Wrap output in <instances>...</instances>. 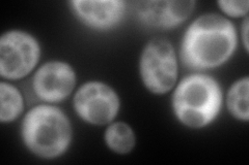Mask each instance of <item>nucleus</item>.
<instances>
[{"mask_svg":"<svg viewBox=\"0 0 249 165\" xmlns=\"http://www.w3.org/2000/svg\"><path fill=\"white\" fill-rule=\"evenodd\" d=\"M236 46L237 33L232 23L222 15L207 14L187 29L181 58L191 69H211L228 61Z\"/></svg>","mask_w":249,"mask_h":165,"instance_id":"obj_1","label":"nucleus"},{"mask_svg":"<svg viewBox=\"0 0 249 165\" xmlns=\"http://www.w3.org/2000/svg\"><path fill=\"white\" fill-rule=\"evenodd\" d=\"M22 137L29 150L46 159L64 154L71 143L72 128L67 116L51 105H37L26 114Z\"/></svg>","mask_w":249,"mask_h":165,"instance_id":"obj_2","label":"nucleus"},{"mask_svg":"<svg viewBox=\"0 0 249 165\" xmlns=\"http://www.w3.org/2000/svg\"><path fill=\"white\" fill-rule=\"evenodd\" d=\"M221 104L219 84L205 75L184 77L173 97L177 118L191 128H201L211 123L219 113Z\"/></svg>","mask_w":249,"mask_h":165,"instance_id":"obj_3","label":"nucleus"},{"mask_svg":"<svg viewBox=\"0 0 249 165\" xmlns=\"http://www.w3.org/2000/svg\"><path fill=\"white\" fill-rule=\"evenodd\" d=\"M140 75L146 89L155 94H164L174 88L178 62L167 39L155 38L145 45L140 58Z\"/></svg>","mask_w":249,"mask_h":165,"instance_id":"obj_4","label":"nucleus"},{"mask_svg":"<svg viewBox=\"0 0 249 165\" xmlns=\"http://www.w3.org/2000/svg\"><path fill=\"white\" fill-rule=\"evenodd\" d=\"M36 39L23 31H10L0 39V75L9 80L27 75L40 59Z\"/></svg>","mask_w":249,"mask_h":165,"instance_id":"obj_5","label":"nucleus"},{"mask_svg":"<svg viewBox=\"0 0 249 165\" xmlns=\"http://www.w3.org/2000/svg\"><path fill=\"white\" fill-rule=\"evenodd\" d=\"M74 108L82 120L93 125L110 123L120 109L118 94L108 85L89 82L75 94Z\"/></svg>","mask_w":249,"mask_h":165,"instance_id":"obj_6","label":"nucleus"},{"mask_svg":"<svg viewBox=\"0 0 249 165\" xmlns=\"http://www.w3.org/2000/svg\"><path fill=\"white\" fill-rule=\"evenodd\" d=\"M76 85L73 68L61 61L47 62L33 80L36 95L46 102H59L72 93Z\"/></svg>","mask_w":249,"mask_h":165,"instance_id":"obj_7","label":"nucleus"},{"mask_svg":"<svg viewBox=\"0 0 249 165\" xmlns=\"http://www.w3.org/2000/svg\"><path fill=\"white\" fill-rule=\"evenodd\" d=\"M194 6V1H138L135 3V12L145 25L169 29L188 19Z\"/></svg>","mask_w":249,"mask_h":165,"instance_id":"obj_8","label":"nucleus"},{"mask_svg":"<svg viewBox=\"0 0 249 165\" xmlns=\"http://www.w3.org/2000/svg\"><path fill=\"white\" fill-rule=\"evenodd\" d=\"M72 10L85 25L97 30H109L124 19L126 2L120 0L107 1H72Z\"/></svg>","mask_w":249,"mask_h":165,"instance_id":"obj_9","label":"nucleus"},{"mask_svg":"<svg viewBox=\"0 0 249 165\" xmlns=\"http://www.w3.org/2000/svg\"><path fill=\"white\" fill-rule=\"evenodd\" d=\"M108 148L118 154H127L135 146V135L128 124L116 122L109 125L105 132Z\"/></svg>","mask_w":249,"mask_h":165,"instance_id":"obj_10","label":"nucleus"},{"mask_svg":"<svg viewBox=\"0 0 249 165\" xmlns=\"http://www.w3.org/2000/svg\"><path fill=\"white\" fill-rule=\"evenodd\" d=\"M0 120L2 123L12 122L23 111V98L19 90L13 85L1 82L0 84Z\"/></svg>","mask_w":249,"mask_h":165,"instance_id":"obj_11","label":"nucleus"},{"mask_svg":"<svg viewBox=\"0 0 249 165\" xmlns=\"http://www.w3.org/2000/svg\"><path fill=\"white\" fill-rule=\"evenodd\" d=\"M248 77L241 78L233 84L229 93L227 104L231 114L239 120L248 121Z\"/></svg>","mask_w":249,"mask_h":165,"instance_id":"obj_12","label":"nucleus"},{"mask_svg":"<svg viewBox=\"0 0 249 165\" xmlns=\"http://www.w3.org/2000/svg\"><path fill=\"white\" fill-rule=\"evenodd\" d=\"M218 5L220 6L222 12L231 17H241L248 13L249 2L247 0L244 1H218Z\"/></svg>","mask_w":249,"mask_h":165,"instance_id":"obj_13","label":"nucleus"},{"mask_svg":"<svg viewBox=\"0 0 249 165\" xmlns=\"http://www.w3.org/2000/svg\"><path fill=\"white\" fill-rule=\"evenodd\" d=\"M242 33H243V41H244V45L246 50H248V20L246 19L244 21L243 24V28H242Z\"/></svg>","mask_w":249,"mask_h":165,"instance_id":"obj_14","label":"nucleus"}]
</instances>
